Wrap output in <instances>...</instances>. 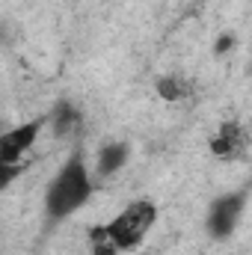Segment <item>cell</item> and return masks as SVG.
Instances as JSON below:
<instances>
[{"mask_svg":"<svg viewBox=\"0 0 252 255\" xmlns=\"http://www.w3.org/2000/svg\"><path fill=\"white\" fill-rule=\"evenodd\" d=\"M244 205H247V190L220 196L211 205V211H208V232H211V238H217V241L229 238L235 232L241 214H244Z\"/></svg>","mask_w":252,"mask_h":255,"instance_id":"cell-3","label":"cell"},{"mask_svg":"<svg viewBox=\"0 0 252 255\" xmlns=\"http://www.w3.org/2000/svg\"><path fill=\"white\" fill-rule=\"evenodd\" d=\"M232 48H235V39H232V36H223L214 51H217V54H226V51H232Z\"/></svg>","mask_w":252,"mask_h":255,"instance_id":"cell-11","label":"cell"},{"mask_svg":"<svg viewBox=\"0 0 252 255\" xmlns=\"http://www.w3.org/2000/svg\"><path fill=\"white\" fill-rule=\"evenodd\" d=\"M80 122V113L71 107V104H60L57 107V113H54V130L63 136V133H71L74 128Z\"/></svg>","mask_w":252,"mask_h":255,"instance_id":"cell-9","label":"cell"},{"mask_svg":"<svg viewBox=\"0 0 252 255\" xmlns=\"http://www.w3.org/2000/svg\"><path fill=\"white\" fill-rule=\"evenodd\" d=\"M92 196V178H89V169H86V160L80 151H74L60 172L54 175V181L48 184L45 193V211L51 220H65L71 217L74 211H80Z\"/></svg>","mask_w":252,"mask_h":255,"instance_id":"cell-1","label":"cell"},{"mask_svg":"<svg viewBox=\"0 0 252 255\" xmlns=\"http://www.w3.org/2000/svg\"><path fill=\"white\" fill-rule=\"evenodd\" d=\"M250 145V133L241 122H223L220 130L211 136V151L217 160H238L247 154Z\"/></svg>","mask_w":252,"mask_h":255,"instance_id":"cell-5","label":"cell"},{"mask_svg":"<svg viewBox=\"0 0 252 255\" xmlns=\"http://www.w3.org/2000/svg\"><path fill=\"white\" fill-rule=\"evenodd\" d=\"M154 223H157V205L151 199H136L127 208H122L110 223H104V229L113 238L119 253H130L145 241Z\"/></svg>","mask_w":252,"mask_h":255,"instance_id":"cell-2","label":"cell"},{"mask_svg":"<svg viewBox=\"0 0 252 255\" xmlns=\"http://www.w3.org/2000/svg\"><path fill=\"white\" fill-rule=\"evenodd\" d=\"M39 130H42V122H36V119L3 130L0 133V163H21V157L39 139Z\"/></svg>","mask_w":252,"mask_h":255,"instance_id":"cell-4","label":"cell"},{"mask_svg":"<svg viewBox=\"0 0 252 255\" xmlns=\"http://www.w3.org/2000/svg\"><path fill=\"white\" fill-rule=\"evenodd\" d=\"M24 172V166L21 163H0V190H6L18 175Z\"/></svg>","mask_w":252,"mask_h":255,"instance_id":"cell-10","label":"cell"},{"mask_svg":"<svg viewBox=\"0 0 252 255\" xmlns=\"http://www.w3.org/2000/svg\"><path fill=\"white\" fill-rule=\"evenodd\" d=\"M86 241H89V253L92 255H119L113 238H110L107 229H104V223H101V226H89V229H86Z\"/></svg>","mask_w":252,"mask_h":255,"instance_id":"cell-8","label":"cell"},{"mask_svg":"<svg viewBox=\"0 0 252 255\" xmlns=\"http://www.w3.org/2000/svg\"><path fill=\"white\" fill-rule=\"evenodd\" d=\"M127 154H130V148H127L125 142H110V145H104L101 154H98V175H113V172H119V169L125 166Z\"/></svg>","mask_w":252,"mask_h":255,"instance_id":"cell-6","label":"cell"},{"mask_svg":"<svg viewBox=\"0 0 252 255\" xmlns=\"http://www.w3.org/2000/svg\"><path fill=\"white\" fill-rule=\"evenodd\" d=\"M190 92H193V86L184 77H160L157 80V95L169 104H178V101L190 98Z\"/></svg>","mask_w":252,"mask_h":255,"instance_id":"cell-7","label":"cell"}]
</instances>
